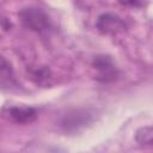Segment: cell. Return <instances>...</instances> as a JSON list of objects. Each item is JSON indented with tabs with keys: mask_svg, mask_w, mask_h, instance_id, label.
I'll return each mask as SVG.
<instances>
[{
	"mask_svg": "<svg viewBox=\"0 0 153 153\" xmlns=\"http://www.w3.org/2000/svg\"><path fill=\"white\" fill-rule=\"evenodd\" d=\"M23 25L35 32H44L50 27V19L47 13L37 7H26L19 12Z\"/></svg>",
	"mask_w": 153,
	"mask_h": 153,
	"instance_id": "cell-1",
	"label": "cell"
},
{
	"mask_svg": "<svg viewBox=\"0 0 153 153\" xmlns=\"http://www.w3.org/2000/svg\"><path fill=\"white\" fill-rule=\"evenodd\" d=\"M4 116L8 121H12L17 124H30L37 120V111L31 106L14 105L5 108Z\"/></svg>",
	"mask_w": 153,
	"mask_h": 153,
	"instance_id": "cell-2",
	"label": "cell"
},
{
	"mask_svg": "<svg viewBox=\"0 0 153 153\" xmlns=\"http://www.w3.org/2000/svg\"><path fill=\"white\" fill-rule=\"evenodd\" d=\"M96 26L103 35H117L126 30V23L114 13H103L98 17Z\"/></svg>",
	"mask_w": 153,
	"mask_h": 153,
	"instance_id": "cell-3",
	"label": "cell"
},
{
	"mask_svg": "<svg viewBox=\"0 0 153 153\" xmlns=\"http://www.w3.org/2000/svg\"><path fill=\"white\" fill-rule=\"evenodd\" d=\"M92 66L94 69L98 71L99 73V78H102L103 81H109V80H114L116 78L117 74V69L114 65V61L111 60V57L102 55V56H97L93 62Z\"/></svg>",
	"mask_w": 153,
	"mask_h": 153,
	"instance_id": "cell-4",
	"label": "cell"
},
{
	"mask_svg": "<svg viewBox=\"0 0 153 153\" xmlns=\"http://www.w3.org/2000/svg\"><path fill=\"white\" fill-rule=\"evenodd\" d=\"M135 140L140 146H153V126H145L136 130Z\"/></svg>",
	"mask_w": 153,
	"mask_h": 153,
	"instance_id": "cell-5",
	"label": "cell"
},
{
	"mask_svg": "<svg viewBox=\"0 0 153 153\" xmlns=\"http://www.w3.org/2000/svg\"><path fill=\"white\" fill-rule=\"evenodd\" d=\"M76 123H78V126H85L87 123V115L85 116V114H79V116L76 118ZM61 126L65 127L66 130H71L72 127H73V129H75V115L73 114V115H71V117L68 116L67 118H65L62 121Z\"/></svg>",
	"mask_w": 153,
	"mask_h": 153,
	"instance_id": "cell-6",
	"label": "cell"
},
{
	"mask_svg": "<svg viewBox=\"0 0 153 153\" xmlns=\"http://www.w3.org/2000/svg\"><path fill=\"white\" fill-rule=\"evenodd\" d=\"M122 6L126 7H141L143 0H117Z\"/></svg>",
	"mask_w": 153,
	"mask_h": 153,
	"instance_id": "cell-7",
	"label": "cell"
}]
</instances>
